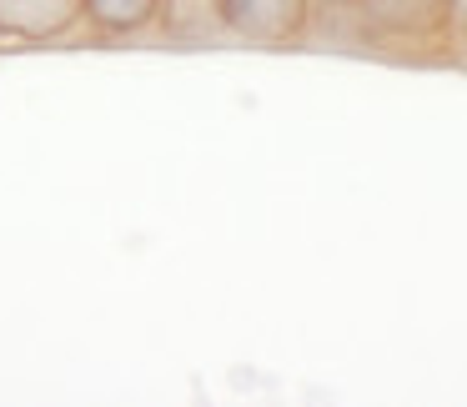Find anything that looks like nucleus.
<instances>
[{
    "mask_svg": "<svg viewBox=\"0 0 467 407\" xmlns=\"http://www.w3.org/2000/svg\"><path fill=\"white\" fill-rule=\"evenodd\" d=\"M222 21L246 41H292L306 26V0H222Z\"/></svg>",
    "mask_w": 467,
    "mask_h": 407,
    "instance_id": "nucleus-1",
    "label": "nucleus"
},
{
    "mask_svg": "<svg viewBox=\"0 0 467 407\" xmlns=\"http://www.w3.org/2000/svg\"><path fill=\"white\" fill-rule=\"evenodd\" d=\"M86 16V0H0L5 41H56Z\"/></svg>",
    "mask_w": 467,
    "mask_h": 407,
    "instance_id": "nucleus-2",
    "label": "nucleus"
},
{
    "mask_svg": "<svg viewBox=\"0 0 467 407\" xmlns=\"http://www.w3.org/2000/svg\"><path fill=\"white\" fill-rule=\"evenodd\" d=\"M357 11L372 31L387 36H432L452 21L447 0H357Z\"/></svg>",
    "mask_w": 467,
    "mask_h": 407,
    "instance_id": "nucleus-3",
    "label": "nucleus"
},
{
    "mask_svg": "<svg viewBox=\"0 0 467 407\" xmlns=\"http://www.w3.org/2000/svg\"><path fill=\"white\" fill-rule=\"evenodd\" d=\"M161 16V0H86V21L106 36H131Z\"/></svg>",
    "mask_w": 467,
    "mask_h": 407,
    "instance_id": "nucleus-4",
    "label": "nucleus"
},
{
    "mask_svg": "<svg viewBox=\"0 0 467 407\" xmlns=\"http://www.w3.org/2000/svg\"><path fill=\"white\" fill-rule=\"evenodd\" d=\"M447 11H452V21L467 31V0H447Z\"/></svg>",
    "mask_w": 467,
    "mask_h": 407,
    "instance_id": "nucleus-5",
    "label": "nucleus"
}]
</instances>
